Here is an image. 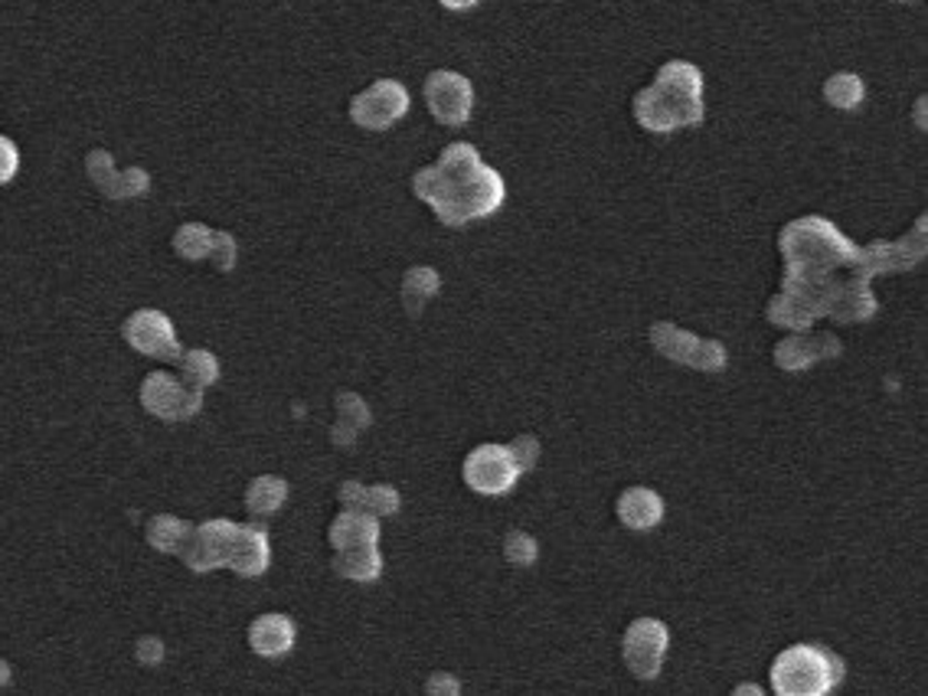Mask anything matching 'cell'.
<instances>
[{
    "instance_id": "cell-20",
    "label": "cell",
    "mask_w": 928,
    "mask_h": 696,
    "mask_svg": "<svg viewBox=\"0 0 928 696\" xmlns=\"http://www.w3.org/2000/svg\"><path fill=\"white\" fill-rule=\"evenodd\" d=\"M775 363H779L785 373H801V370H807L811 363H821V360H817V341H814V334H788L785 341H779V347H775Z\"/></svg>"
},
{
    "instance_id": "cell-19",
    "label": "cell",
    "mask_w": 928,
    "mask_h": 696,
    "mask_svg": "<svg viewBox=\"0 0 928 696\" xmlns=\"http://www.w3.org/2000/svg\"><path fill=\"white\" fill-rule=\"evenodd\" d=\"M438 288H441V279H438L435 269H429V266L409 269L406 279H403V304H406V311L419 314L426 308V301H431L438 294Z\"/></svg>"
},
{
    "instance_id": "cell-1",
    "label": "cell",
    "mask_w": 928,
    "mask_h": 696,
    "mask_svg": "<svg viewBox=\"0 0 928 696\" xmlns=\"http://www.w3.org/2000/svg\"><path fill=\"white\" fill-rule=\"evenodd\" d=\"M413 190L435 209L445 226H465L491 216L503 204V180L498 170L481 164L478 150L465 141L448 144L441 157L413 177Z\"/></svg>"
},
{
    "instance_id": "cell-7",
    "label": "cell",
    "mask_w": 928,
    "mask_h": 696,
    "mask_svg": "<svg viewBox=\"0 0 928 696\" xmlns=\"http://www.w3.org/2000/svg\"><path fill=\"white\" fill-rule=\"evenodd\" d=\"M667 625L657 622V619H638L632 622L628 631H625V641H622V654H625V664L628 671L638 677V681H654L664 667V654H667Z\"/></svg>"
},
{
    "instance_id": "cell-32",
    "label": "cell",
    "mask_w": 928,
    "mask_h": 696,
    "mask_svg": "<svg viewBox=\"0 0 928 696\" xmlns=\"http://www.w3.org/2000/svg\"><path fill=\"white\" fill-rule=\"evenodd\" d=\"M160 657H164L160 637H142V641H138V661H142V664H160Z\"/></svg>"
},
{
    "instance_id": "cell-5",
    "label": "cell",
    "mask_w": 928,
    "mask_h": 696,
    "mask_svg": "<svg viewBox=\"0 0 928 696\" xmlns=\"http://www.w3.org/2000/svg\"><path fill=\"white\" fill-rule=\"evenodd\" d=\"M409 108V92L393 82H373L369 89H363L357 98L351 102V118L366 132H386L389 125H396Z\"/></svg>"
},
{
    "instance_id": "cell-33",
    "label": "cell",
    "mask_w": 928,
    "mask_h": 696,
    "mask_svg": "<svg viewBox=\"0 0 928 696\" xmlns=\"http://www.w3.org/2000/svg\"><path fill=\"white\" fill-rule=\"evenodd\" d=\"M13 170H17V150H13V144H10V141L0 138V184H3V180H10V177H13Z\"/></svg>"
},
{
    "instance_id": "cell-16",
    "label": "cell",
    "mask_w": 928,
    "mask_h": 696,
    "mask_svg": "<svg viewBox=\"0 0 928 696\" xmlns=\"http://www.w3.org/2000/svg\"><path fill=\"white\" fill-rule=\"evenodd\" d=\"M650 344H654V350H657L660 356H667V360H674V363H680V366H690L700 337L690 334V331H680L677 324L660 321V324L650 328Z\"/></svg>"
},
{
    "instance_id": "cell-24",
    "label": "cell",
    "mask_w": 928,
    "mask_h": 696,
    "mask_svg": "<svg viewBox=\"0 0 928 696\" xmlns=\"http://www.w3.org/2000/svg\"><path fill=\"white\" fill-rule=\"evenodd\" d=\"M174 246H177V252H180L184 259H204V256H210L213 232H210L207 226H200V222H190V226H184V229L177 232Z\"/></svg>"
},
{
    "instance_id": "cell-23",
    "label": "cell",
    "mask_w": 928,
    "mask_h": 696,
    "mask_svg": "<svg viewBox=\"0 0 928 696\" xmlns=\"http://www.w3.org/2000/svg\"><path fill=\"white\" fill-rule=\"evenodd\" d=\"M180 373H184V380L190 386L207 389V386H213L216 376H219V363H216L213 353H207V350H190V353L180 356Z\"/></svg>"
},
{
    "instance_id": "cell-12",
    "label": "cell",
    "mask_w": 928,
    "mask_h": 696,
    "mask_svg": "<svg viewBox=\"0 0 928 696\" xmlns=\"http://www.w3.org/2000/svg\"><path fill=\"white\" fill-rule=\"evenodd\" d=\"M269 537L262 527L256 523H246V527H236V537H232V547H229V559H226V569H232L236 575L242 579H256L269 569Z\"/></svg>"
},
{
    "instance_id": "cell-3",
    "label": "cell",
    "mask_w": 928,
    "mask_h": 696,
    "mask_svg": "<svg viewBox=\"0 0 928 696\" xmlns=\"http://www.w3.org/2000/svg\"><path fill=\"white\" fill-rule=\"evenodd\" d=\"M844 681V661L821 644H794L772 664V690L782 696H824Z\"/></svg>"
},
{
    "instance_id": "cell-8",
    "label": "cell",
    "mask_w": 928,
    "mask_h": 696,
    "mask_svg": "<svg viewBox=\"0 0 928 696\" xmlns=\"http://www.w3.org/2000/svg\"><path fill=\"white\" fill-rule=\"evenodd\" d=\"M465 485L478 494L488 497H500L517 485L520 471L510 458V451L503 445H478L468 458H465Z\"/></svg>"
},
{
    "instance_id": "cell-28",
    "label": "cell",
    "mask_w": 928,
    "mask_h": 696,
    "mask_svg": "<svg viewBox=\"0 0 928 696\" xmlns=\"http://www.w3.org/2000/svg\"><path fill=\"white\" fill-rule=\"evenodd\" d=\"M507 451H510V458H513V465H517L520 475H523V471H533L536 461H540V442H536L533 435L513 438V442L507 445Z\"/></svg>"
},
{
    "instance_id": "cell-21",
    "label": "cell",
    "mask_w": 928,
    "mask_h": 696,
    "mask_svg": "<svg viewBox=\"0 0 928 696\" xmlns=\"http://www.w3.org/2000/svg\"><path fill=\"white\" fill-rule=\"evenodd\" d=\"M187 533H190V523H184V520H177V517H167V513L150 517V520H147V530H144L147 543H150L154 550H160V553H180Z\"/></svg>"
},
{
    "instance_id": "cell-2",
    "label": "cell",
    "mask_w": 928,
    "mask_h": 696,
    "mask_svg": "<svg viewBox=\"0 0 928 696\" xmlns=\"http://www.w3.org/2000/svg\"><path fill=\"white\" fill-rule=\"evenodd\" d=\"M635 118L654 135L694 128L703 122V75L684 60L664 63L654 85L635 95Z\"/></svg>"
},
{
    "instance_id": "cell-38",
    "label": "cell",
    "mask_w": 928,
    "mask_h": 696,
    "mask_svg": "<svg viewBox=\"0 0 928 696\" xmlns=\"http://www.w3.org/2000/svg\"><path fill=\"white\" fill-rule=\"evenodd\" d=\"M916 122L926 128V98H919V102H916Z\"/></svg>"
},
{
    "instance_id": "cell-29",
    "label": "cell",
    "mask_w": 928,
    "mask_h": 696,
    "mask_svg": "<svg viewBox=\"0 0 928 696\" xmlns=\"http://www.w3.org/2000/svg\"><path fill=\"white\" fill-rule=\"evenodd\" d=\"M690 366H694V370H703V373H719V370H726V347H722L719 341H703V337H700Z\"/></svg>"
},
{
    "instance_id": "cell-39",
    "label": "cell",
    "mask_w": 928,
    "mask_h": 696,
    "mask_svg": "<svg viewBox=\"0 0 928 696\" xmlns=\"http://www.w3.org/2000/svg\"><path fill=\"white\" fill-rule=\"evenodd\" d=\"M7 681H10V667H7V664L0 661V687H3Z\"/></svg>"
},
{
    "instance_id": "cell-6",
    "label": "cell",
    "mask_w": 928,
    "mask_h": 696,
    "mask_svg": "<svg viewBox=\"0 0 928 696\" xmlns=\"http://www.w3.org/2000/svg\"><path fill=\"white\" fill-rule=\"evenodd\" d=\"M426 105H429L431 118L458 128L471 118V105H475V89L461 72L438 70L426 79Z\"/></svg>"
},
{
    "instance_id": "cell-30",
    "label": "cell",
    "mask_w": 928,
    "mask_h": 696,
    "mask_svg": "<svg viewBox=\"0 0 928 696\" xmlns=\"http://www.w3.org/2000/svg\"><path fill=\"white\" fill-rule=\"evenodd\" d=\"M210 259H213L216 269H222V272H229V269H232V262H236V242H232V236H226V232H213Z\"/></svg>"
},
{
    "instance_id": "cell-35",
    "label": "cell",
    "mask_w": 928,
    "mask_h": 696,
    "mask_svg": "<svg viewBox=\"0 0 928 696\" xmlns=\"http://www.w3.org/2000/svg\"><path fill=\"white\" fill-rule=\"evenodd\" d=\"M337 500L347 507V510H359V500H363V485H357V481H347V485H341V490H337Z\"/></svg>"
},
{
    "instance_id": "cell-11",
    "label": "cell",
    "mask_w": 928,
    "mask_h": 696,
    "mask_svg": "<svg viewBox=\"0 0 928 696\" xmlns=\"http://www.w3.org/2000/svg\"><path fill=\"white\" fill-rule=\"evenodd\" d=\"M125 337L132 347L142 350L147 356H157V360H177V353H180L177 334L160 311H138L125 324Z\"/></svg>"
},
{
    "instance_id": "cell-36",
    "label": "cell",
    "mask_w": 928,
    "mask_h": 696,
    "mask_svg": "<svg viewBox=\"0 0 928 696\" xmlns=\"http://www.w3.org/2000/svg\"><path fill=\"white\" fill-rule=\"evenodd\" d=\"M331 442H334L337 448H354V442H357V432H354L351 425L337 422V425L331 428Z\"/></svg>"
},
{
    "instance_id": "cell-14",
    "label": "cell",
    "mask_w": 928,
    "mask_h": 696,
    "mask_svg": "<svg viewBox=\"0 0 928 696\" xmlns=\"http://www.w3.org/2000/svg\"><path fill=\"white\" fill-rule=\"evenodd\" d=\"M249 647L259 657H285L294 647V622L288 615H259L249 625Z\"/></svg>"
},
{
    "instance_id": "cell-22",
    "label": "cell",
    "mask_w": 928,
    "mask_h": 696,
    "mask_svg": "<svg viewBox=\"0 0 928 696\" xmlns=\"http://www.w3.org/2000/svg\"><path fill=\"white\" fill-rule=\"evenodd\" d=\"M863 79H859L857 72H834L827 82H824V98H827V105H834V108H844V112H851V108H857L859 102H863Z\"/></svg>"
},
{
    "instance_id": "cell-17",
    "label": "cell",
    "mask_w": 928,
    "mask_h": 696,
    "mask_svg": "<svg viewBox=\"0 0 928 696\" xmlns=\"http://www.w3.org/2000/svg\"><path fill=\"white\" fill-rule=\"evenodd\" d=\"M334 572L354 582H373L383 572V557L376 547H359V550H334Z\"/></svg>"
},
{
    "instance_id": "cell-18",
    "label": "cell",
    "mask_w": 928,
    "mask_h": 696,
    "mask_svg": "<svg viewBox=\"0 0 928 696\" xmlns=\"http://www.w3.org/2000/svg\"><path fill=\"white\" fill-rule=\"evenodd\" d=\"M285 497L288 485L282 478L262 475V478H256V481L249 485V490H246V507H249V513H256V517H269V513L282 510Z\"/></svg>"
},
{
    "instance_id": "cell-9",
    "label": "cell",
    "mask_w": 928,
    "mask_h": 696,
    "mask_svg": "<svg viewBox=\"0 0 928 696\" xmlns=\"http://www.w3.org/2000/svg\"><path fill=\"white\" fill-rule=\"evenodd\" d=\"M236 527L232 520H207L200 527H190L184 547H180V559L194 569V572H213V569H222L226 559H229V547H232V537H236Z\"/></svg>"
},
{
    "instance_id": "cell-10",
    "label": "cell",
    "mask_w": 928,
    "mask_h": 696,
    "mask_svg": "<svg viewBox=\"0 0 928 696\" xmlns=\"http://www.w3.org/2000/svg\"><path fill=\"white\" fill-rule=\"evenodd\" d=\"M876 314V298L869 291V279L859 276H834L821 291V318H834L844 324L869 321Z\"/></svg>"
},
{
    "instance_id": "cell-13",
    "label": "cell",
    "mask_w": 928,
    "mask_h": 696,
    "mask_svg": "<svg viewBox=\"0 0 928 696\" xmlns=\"http://www.w3.org/2000/svg\"><path fill=\"white\" fill-rule=\"evenodd\" d=\"M334 550H359V547H376L379 543V517L366 510H347L331 523L327 533Z\"/></svg>"
},
{
    "instance_id": "cell-34",
    "label": "cell",
    "mask_w": 928,
    "mask_h": 696,
    "mask_svg": "<svg viewBox=\"0 0 928 696\" xmlns=\"http://www.w3.org/2000/svg\"><path fill=\"white\" fill-rule=\"evenodd\" d=\"M814 341H817V360H834V356H841V341L834 337V334H814Z\"/></svg>"
},
{
    "instance_id": "cell-15",
    "label": "cell",
    "mask_w": 928,
    "mask_h": 696,
    "mask_svg": "<svg viewBox=\"0 0 928 696\" xmlns=\"http://www.w3.org/2000/svg\"><path fill=\"white\" fill-rule=\"evenodd\" d=\"M664 517V500L650 488H628L618 497V520L628 530H650Z\"/></svg>"
},
{
    "instance_id": "cell-25",
    "label": "cell",
    "mask_w": 928,
    "mask_h": 696,
    "mask_svg": "<svg viewBox=\"0 0 928 696\" xmlns=\"http://www.w3.org/2000/svg\"><path fill=\"white\" fill-rule=\"evenodd\" d=\"M359 510H366V513H373V517H393V513L399 510V490L389 488V485L363 488Z\"/></svg>"
},
{
    "instance_id": "cell-26",
    "label": "cell",
    "mask_w": 928,
    "mask_h": 696,
    "mask_svg": "<svg viewBox=\"0 0 928 696\" xmlns=\"http://www.w3.org/2000/svg\"><path fill=\"white\" fill-rule=\"evenodd\" d=\"M334 406H337V422L351 425L354 432H363V428L373 422V416H369V406L359 399L357 393L341 389V393H337V399H334Z\"/></svg>"
},
{
    "instance_id": "cell-31",
    "label": "cell",
    "mask_w": 928,
    "mask_h": 696,
    "mask_svg": "<svg viewBox=\"0 0 928 696\" xmlns=\"http://www.w3.org/2000/svg\"><path fill=\"white\" fill-rule=\"evenodd\" d=\"M458 690H461V684L451 674H431L426 681V694L431 696H455Z\"/></svg>"
},
{
    "instance_id": "cell-37",
    "label": "cell",
    "mask_w": 928,
    "mask_h": 696,
    "mask_svg": "<svg viewBox=\"0 0 928 696\" xmlns=\"http://www.w3.org/2000/svg\"><path fill=\"white\" fill-rule=\"evenodd\" d=\"M478 0H441V7H448V10H468V7H475Z\"/></svg>"
},
{
    "instance_id": "cell-27",
    "label": "cell",
    "mask_w": 928,
    "mask_h": 696,
    "mask_svg": "<svg viewBox=\"0 0 928 696\" xmlns=\"http://www.w3.org/2000/svg\"><path fill=\"white\" fill-rule=\"evenodd\" d=\"M536 540L530 537V533H523V530H513V533H507V540H503V559L507 562H513V565H533L536 562Z\"/></svg>"
},
{
    "instance_id": "cell-4",
    "label": "cell",
    "mask_w": 928,
    "mask_h": 696,
    "mask_svg": "<svg viewBox=\"0 0 928 696\" xmlns=\"http://www.w3.org/2000/svg\"><path fill=\"white\" fill-rule=\"evenodd\" d=\"M142 406L150 416L164 418V422H184V418H194L200 413L204 389L157 370L142 383Z\"/></svg>"
}]
</instances>
